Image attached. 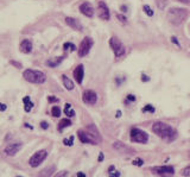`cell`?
<instances>
[{"mask_svg":"<svg viewBox=\"0 0 190 177\" xmlns=\"http://www.w3.org/2000/svg\"><path fill=\"white\" fill-rule=\"evenodd\" d=\"M152 131L157 136H159L162 139L164 140H173L175 137H176V131L172 129L170 125L165 124V123H162V121H157L154 123L152 126Z\"/></svg>","mask_w":190,"mask_h":177,"instance_id":"obj_1","label":"cell"},{"mask_svg":"<svg viewBox=\"0 0 190 177\" xmlns=\"http://www.w3.org/2000/svg\"><path fill=\"white\" fill-rule=\"evenodd\" d=\"M188 17V11L181 7H172L168 11V19L173 25H179Z\"/></svg>","mask_w":190,"mask_h":177,"instance_id":"obj_2","label":"cell"},{"mask_svg":"<svg viewBox=\"0 0 190 177\" xmlns=\"http://www.w3.org/2000/svg\"><path fill=\"white\" fill-rule=\"evenodd\" d=\"M24 78L30 83H36V84H42L45 82L47 76L41 70H35V69H26L23 73Z\"/></svg>","mask_w":190,"mask_h":177,"instance_id":"obj_3","label":"cell"},{"mask_svg":"<svg viewBox=\"0 0 190 177\" xmlns=\"http://www.w3.org/2000/svg\"><path fill=\"white\" fill-rule=\"evenodd\" d=\"M48 157V151L47 150H39L31 156V158L29 159V164L32 168H37L45 160V158Z\"/></svg>","mask_w":190,"mask_h":177,"instance_id":"obj_4","label":"cell"},{"mask_svg":"<svg viewBox=\"0 0 190 177\" xmlns=\"http://www.w3.org/2000/svg\"><path fill=\"white\" fill-rule=\"evenodd\" d=\"M109 47L112 48L113 53L117 58H120L125 55V47L121 42L119 41L117 37H112L109 39Z\"/></svg>","mask_w":190,"mask_h":177,"instance_id":"obj_5","label":"cell"},{"mask_svg":"<svg viewBox=\"0 0 190 177\" xmlns=\"http://www.w3.org/2000/svg\"><path fill=\"white\" fill-rule=\"evenodd\" d=\"M131 140L134 143L145 144L148 140V134L145 131L139 130V129H132V131H131Z\"/></svg>","mask_w":190,"mask_h":177,"instance_id":"obj_6","label":"cell"},{"mask_svg":"<svg viewBox=\"0 0 190 177\" xmlns=\"http://www.w3.org/2000/svg\"><path fill=\"white\" fill-rule=\"evenodd\" d=\"M92 47H93V39L90 37H84L83 41L81 42V44H80V47H78V56L80 57L87 56Z\"/></svg>","mask_w":190,"mask_h":177,"instance_id":"obj_7","label":"cell"},{"mask_svg":"<svg viewBox=\"0 0 190 177\" xmlns=\"http://www.w3.org/2000/svg\"><path fill=\"white\" fill-rule=\"evenodd\" d=\"M152 171L162 177H171L175 174L172 166H158V168H153Z\"/></svg>","mask_w":190,"mask_h":177,"instance_id":"obj_8","label":"cell"},{"mask_svg":"<svg viewBox=\"0 0 190 177\" xmlns=\"http://www.w3.org/2000/svg\"><path fill=\"white\" fill-rule=\"evenodd\" d=\"M82 100L84 104H87V105H95L96 104V101H98V95L95 93L94 90H86L82 95Z\"/></svg>","mask_w":190,"mask_h":177,"instance_id":"obj_9","label":"cell"},{"mask_svg":"<svg viewBox=\"0 0 190 177\" xmlns=\"http://www.w3.org/2000/svg\"><path fill=\"white\" fill-rule=\"evenodd\" d=\"M77 134H78V139H80L81 143H83V144H98V140H96L90 133H87V132H84V131L80 130L77 132Z\"/></svg>","mask_w":190,"mask_h":177,"instance_id":"obj_10","label":"cell"},{"mask_svg":"<svg viewBox=\"0 0 190 177\" xmlns=\"http://www.w3.org/2000/svg\"><path fill=\"white\" fill-rule=\"evenodd\" d=\"M98 16L100 19H103V20L109 19V10L103 1H99V4H98Z\"/></svg>","mask_w":190,"mask_h":177,"instance_id":"obj_11","label":"cell"},{"mask_svg":"<svg viewBox=\"0 0 190 177\" xmlns=\"http://www.w3.org/2000/svg\"><path fill=\"white\" fill-rule=\"evenodd\" d=\"M22 148H23V144H22V143H12V144L7 145L5 148V154H7V156L13 157V156L17 154V152H19V150Z\"/></svg>","mask_w":190,"mask_h":177,"instance_id":"obj_12","label":"cell"},{"mask_svg":"<svg viewBox=\"0 0 190 177\" xmlns=\"http://www.w3.org/2000/svg\"><path fill=\"white\" fill-rule=\"evenodd\" d=\"M80 12L82 13L83 16H86L88 18H92L94 16V8H93L92 4H89L87 1L80 5Z\"/></svg>","mask_w":190,"mask_h":177,"instance_id":"obj_13","label":"cell"},{"mask_svg":"<svg viewBox=\"0 0 190 177\" xmlns=\"http://www.w3.org/2000/svg\"><path fill=\"white\" fill-rule=\"evenodd\" d=\"M83 76H84V68L82 64H78L74 70V78L78 84H81L83 81Z\"/></svg>","mask_w":190,"mask_h":177,"instance_id":"obj_14","label":"cell"},{"mask_svg":"<svg viewBox=\"0 0 190 177\" xmlns=\"http://www.w3.org/2000/svg\"><path fill=\"white\" fill-rule=\"evenodd\" d=\"M65 23L68 24V25H69V26L71 28V29L76 30V31H82V30H83L81 23H80L77 19H75V18L67 17V18H65Z\"/></svg>","mask_w":190,"mask_h":177,"instance_id":"obj_15","label":"cell"},{"mask_svg":"<svg viewBox=\"0 0 190 177\" xmlns=\"http://www.w3.org/2000/svg\"><path fill=\"white\" fill-rule=\"evenodd\" d=\"M19 50L23 53H30L31 50H32V43L29 39H24L22 41L20 45H19Z\"/></svg>","mask_w":190,"mask_h":177,"instance_id":"obj_16","label":"cell"},{"mask_svg":"<svg viewBox=\"0 0 190 177\" xmlns=\"http://www.w3.org/2000/svg\"><path fill=\"white\" fill-rule=\"evenodd\" d=\"M63 56H57V57H52V58L48 59L47 62H45V65L47 67H50V68H56L57 65L63 61Z\"/></svg>","mask_w":190,"mask_h":177,"instance_id":"obj_17","label":"cell"},{"mask_svg":"<svg viewBox=\"0 0 190 177\" xmlns=\"http://www.w3.org/2000/svg\"><path fill=\"white\" fill-rule=\"evenodd\" d=\"M62 81H63V84H64L65 89H68V90H72L74 87H75L74 82H72L67 75H62Z\"/></svg>","mask_w":190,"mask_h":177,"instance_id":"obj_18","label":"cell"},{"mask_svg":"<svg viewBox=\"0 0 190 177\" xmlns=\"http://www.w3.org/2000/svg\"><path fill=\"white\" fill-rule=\"evenodd\" d=\"M70 125H71V121L69 119H62V120L59 121L58 126H57V130L62 131L63 129H65V127H69Z\"/></svg>","mask_w":190,"mask_h":177,"instance_id":"obj_19","label":"cell"},{"mask_svg":"<svg viewBox=\"0 0 190 177\" xmlns=\"http://www.w3.org/2000/svg\"><path fill=\"white\" fill-rule=\"evenodd\" d=\"M24 104H25V106H24V109H25V112H30L32 108H33V104L30 101V98L29 96H25L23 99Z\"/></svg>","mask_w":190,"mask_h":177,"instance_id":"obj_20","label":"cell"},{"mask_svg":"<svg viewBox=\"0 0 190 177\" xmlns=\"http://www.w3.org/2000/svg\"><path fill=\"white\" fill-rule=\"evenodd\" d=\"M64 113H65V115H68V117H74V115H75V111L71 108L70 104H65Z\"/></svg>","mask_w":190,"mask_h":177,"instance_id":"obj_21","label":"cell"},{"mask_svg":"<svg viewBox=\"0 0 190 177\" xmlns=\"http://www.w3.org/2000/svg\"><path fill=\"white\" fill-rule=\"evenodd\" d=\"M108 175H109V177H119L120 176V171L115 170V166L114 165H111L109 169H108Z\"/></svg>","mask_w":190,"mask_h":177,"instance_id":"obj_22","label":"cell"},{"mask_svg":"<svg viewBox=\"0 0 190 177\" xmlns=\"http://www.w3.org/2000/svg\"><path fill=\"white\" fill-rule=\"evenodd\" d=\"M51 114H52L53 117H56V118H58L59 115H61V108L58 106H53L51 108Z\"/></svg>","mask_w":190,"mask_h":177,"instance_id":"obj_23","label":"cell"},{"mask_svg":"<svg viewBox=\"0 0 190 177\" xmlns=\"http://www.w3.org/2000/svg\"><path fill=\"white\" fill-rule=\"evenodd\" d=\"M63 49H64L65 51H68V50H70V51H75V50H76V47H75L72 43H64Z\"/></svg>","mask_w":190,"mask_h":177,"instance_id":"obj_24","label":"cell"},{"mask_svg":"<svg viewBox=\"0 0 190 177\" xmlns=\"http://www.w3.org/2000/svg\"><path fill=\"white\" fill-rule=\"evenodd\" d=\"M55 171V166H51V168H48V169H45L44 170V172H42V176H44V177H48V176H50L52 172Z\"/></svg>","mask_w":190,"mask_h":177,"instance_id":"obj_25","label":"cell"},{"mask_svg":"<svg viewBox=\"0 0 190 177\" xmlns=\"http://www.w3.org/2000/svg\"><path fill=\"white\" fill-rule=\"evenodd\" d=\"M142 10H144V12L148 14V16H150V17H152L153 16V11L151 10V7L148 5H144L142 6Z\"/></svg>","mask_w":190,"mask_h":177,"instance_id":"obj_26","label":"cell"},{"mask_svg":"<svg viewBox=\"0 0 190 177\" xmlns=\"http://www.w3.org/2000/svg\"><path fill=\"white\" fill-rule=\"evenodd\" d=\"M181 174H182L183 176H185V177H190V165L187 166V168H184L183 170L181 171Z\"/></svg>","mask_w":190,"mask_h":177,"instance_id":"obj_27","label":"cell"},{"mask_svg":"<svg viewBox=\"0 0 190 177\" xmlns=\"http://www.w3.org/2000/svg\"><path fill=\"white\" fill-rule=\"evenodd\" d=\"M142 112H151V113H153L154 112V107L151 106V105H146V106L142 108Z\"/></svg>","mask_w":190,"mask_h":177,"instance_id":"obj_28","label":"cell"},{"mask_svg":"<svg viewBox=\"0 0 190 177\" xmlns=\"http://www.w3.org/2000/svg\"><path fill=\"white\" fill-rule=\"evenodd\" d=\"M72 142H74V137L72 136H71L69 139H64V140H63L65 146H71V145H72Z\"/></svg>","mask_w":190,"mask_h":177,"instance_id":"obj_29","label":"cell"},{"mask_svg":"<svg viewBox=\"0 0 190 177\" xmlns=\"http://www.w3.org/2000/svg\"><path fill=\"white\" fill-rule=\"evenodd\" d=\"M68 176V171H59V172H57V174H56V175H55V176L53 177H67Z\"/></svg>","mask_w":190,"mask_h":177,"instance_id":"obj_30","label":"cell"},{"mask_svg":"<svg viewBox=\"0 0 190 177\" xmlns=\"http://www.w3.org/2000/svg\"><path fill=\"white\" fill-rule=\"evenodd\" d=\"M117 18H118L119 20L121 22V23H124V24L127 23V19H126V17H124V16H121V14H117Z\"/></svg>","mask_w":190,"mask_h":177,"instance_id":"obj_31","label":"cell"},{"mask_svg":"<svg viewBox=\"0 0 190 177\" xmlns=\"http://www.w3.org/2000/svg\"><path fill=\"white\" fill-rule=\"evenodd\" d=\"M142 164H144V160H142V159H136V160H133V165L142 166Z\"/></svg>","mask_w":190,"mask_h":177,"instance_id":"obj_32","label":"cell"},{"mask_svg":"<svg viewBox=\"0 0 190 177\" xmlns=\"http://www.w3.org/2000/svg\"><path fill=\"white\" fill-rule=\"evenodd\" d=\"M48 101H49V102H57L58 99H57V98H53V96H48Z\"/></svg>","mask_w":190,"mask_h":177,"instance_id":"obj_33","label":"cell"},{"mask_svg":"<svg viewBox=\"0 0 190 177\" xmlns=\"http://www.w3.org/2000/svg\"><path fill=\"white\" fill-rule=\"evenodd\" d=\"M41 127H42V129H44V130H47L48 127H49V125H48L47 121H42V123H41Z\"/></svg>","mask_w":190,"mask_h":177,"instance_id":"obj_34","label":"cell"},{"mask_svg":"<svg viewBox=\"0 0 190 177\" xmlns=\"http://www.w3.org/2000/svg\"><path fill=\"white\" fill-rule=\"evenodd\" d=\"M10 63H11L12 65H16L17 68H22V64H20V63H18V62H16V61H11Z\"/></svg>","mask_w":190,"mask_h":177,"instance_id":"obj_35","label":"cell"},{"mask_svg":"<svg viewBox=\"0 0 190 177\" xmlns=\"http://www.w3.org/2000/svg\"><path fill=\"white\" fill-rule=\"evenodd\" d=\"M171 42L173 43V44H176V45L179 47V43H178V41L176 39V37H171Z\"/></svg>","mask_w":190,"mask_h":177,"instance_id":"obj_36","label":"cell"},{"mask_svg":"<svg viewBox=\"0 0 190 177\" xmlns=\"http://www.w3.org/2000/svg\"><path fill=\"white\" fill-rule=\"evenodd\" d=\"M6 108H7V107H6L5 104H1V102H0V111H6Z\"/></svg>","mask_w":190,"mask_h":177,"instance_id":"obj_37","label":"cell"},{"mask_svg":"<svg viewBox=\"0 0 190 177\" xmlns=\"http://www.w3.org/2000/svg\"><path fill=\"white\" fill-rule=\"evenodd\" d=\"M127 100H130V101H136V98H134L133 95H128V96H127Z\"/></svg>","mask_w":190,"mask_h":177,"instance_id":"obj_38","label":"cell"},{"mask_svg":"<svg viewBox=\"0 0 190 177\" xmlns=\"http://www.w3.org/2000/svg\"><path fill=\"white\" fill-rule=\"evenodd\" d=\"M142 81H144V82H146V81H148V80H150V77H148V76H146V75H142Z\"/></svg>","mask_w":190,"mask_h":177,"instance_id":"obj_39","label":"cell"},{"mask_svg":"<svg viewBox=\"0 0 190 177\" xmlns=\"http://www.w3.org/2000/svg\"><path fill=\"white\" fill-rule=\"evenodd\" d=\"M103 160V154H99V162H102Z\"/></svg>","mask_w":190,"mask_h":177,"instance_id":"obj_40","label":"cell"},{"mask_svg":"<svg viewBox=\"0 0 190 177\" xmlns=\"http://www.w3.org/2000/svg\"><path fill=\"white\" fill-rule=\"evenodd\" d=\"M178 1H181L183 4H190V0H178Z\"/></svg>","mask_w":190,"mask_h":177,"instance_id":"obj_41","label":"cell"},{"mask_svg":"<svg viewBox=\"0 0 190 177\" xmlns=\"http://www.w3.org/2000/svg\"><path fill=\"white\" fill-rule=\"evenodd\" d=\"M77 177H86V175L83 172H77Z\"/></svg>","mask_w":190,"mask_h":177,"instance_id":"obj_42","label":"cell"},{"mask_svg":"<svg viewBox=\"0 0 190 177\" xmlns=\"http://www.w3.org/2000/svg\"><path fill=\"white\" fill-rule=\"evenodd\" d=\"M121 11H122V12H126V11H127V7H126L125 5H122V6H121Z\"/></svg>","mask_w":190,"mask_h":177,"instance_id":"obj_43","label":"cell"},{"mask_svg":"<svg viewBox=\"0 0 190 177\" xmlns=\"http://www.w3.org/2000/svg\"><path fill=\"white\" fill-rule=\"evenodd\" d=\"M120 115H121V112H119L118 111V112H117V117H120Z\"/></svg>","mask_w":190,"mask_h":177,"instance_id":"obj_44","label":"cell"},{"mask_svg":"<svg viewBox=\"0 0 190 177\" xmlns=\"http://www.w3.org/2000/svg\"><path fill=\"white\" fill-rule=\"evenodd\" d=\"M17 177H22V176H17Z\"/></svg>","mask_w":190,"mask_h":177,"instance_id":"obj_45","label":"cell"}]
</instances>
